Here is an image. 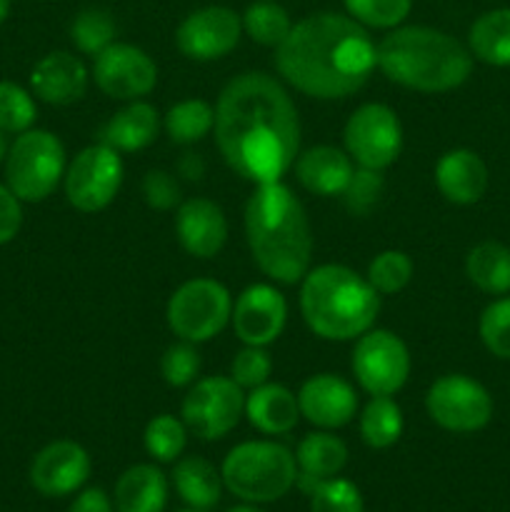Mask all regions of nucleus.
<instances>
[{"instance_id": "obj_1", "label": "nucleus", "mask_w": 510, "mask_h": 512, "mask_svg": "<svg viewBox=\"0 0 510 512\" xmlns=\"http://www.w3.org/2000/svg\"><path fill=\"white\" fill-rule=\"evenodd\" d=\"M215 143L230 170L250 183H275L300 153L298 108L265 73L230 80L215 105Z\"/></svg>"}, {"instance_id": "obj_2", "label": "nucleus", "mask_w": 510, "mask_h": 512, "mask_svg": "<svg viewBox=\"0 0 510 512\" xmlns=\"http://www.w3.org/2000/svg\"><path fill=\"white\" fill-rule=\"evenodd\" d=\"M275 68L308 98L343 100L358 93L378 68V45L358 20L325 10L293 23L275 48Z\"/></svg>"}, {"instance_id": "obj_3", "label": "nucleus", "mask_w": 510, "mask_h": 512, "mask_svg": "<svg viewBox=\"0 0 510 512\" xmlns=\"http://www.w3.org/2000/svg\"><path fill=\"white\" fill-rule=\"evenodd\" d=\"M245 238L255 265L280 285L305 278L313 258V230L298 195L283 183L255 185L245 203Z\"/></svg>"}, {"instance_id": "obj_4", "label": "nucleus", "mask_w": 510, "mask_h": 512, "mask_svg": "<svg viewBox=\"0 0 510 512\" xmlns=\"http://www.w3.org/2000/svg\"><path fill=\"white\" fill-rule=\"evenodd\" d=\"M473 53L430 25H398L378 43V68L393 83L418 93H448L473 75Z\"/></svg>"}, {"instance_id": "obj_5", "label": "nucleus", "mask_w": 510, "mask_h": 512, "mask_svg": "<svg viewBox=\"0 0 510 512\" xmlns=\"http://www.w3.org/2000/svg\"><path fill=\"white\" fill-rule=\"evenodd\" d=\"M300 313L318 338L345 343L373 328L380 293L348 265L325 263L300 280Z\"/></svg>"}, {"instance_id": "obj_6", "label": "nucleus", "mask_w": 510, "mask_h": 512, "mask_svg": "<svg viewBox=\"0 0 510 512\" xmlns=\"http://www.w3.org/2000/svg\"><path fill=\"white\" fill-rule=\"evenodd\" d=\"M220 475L225 488L243 503H275L298 483V463L285 445L248 440L225 455Z\"/></svg>"}, {"instance_id": "obj_7", "label": "nucleus", "mask_w": 510, "mask_h": 512, "mask_svg": "<svg viewBox=\"0 0 510 512\" xmlns=\"http://www.w3.org/2000/svg\"><path fill=\"white\" fill-rule=\"evenodd\" d=\"M65 145L50 130L30 128L8 145L5 185L20 203H43L65 178Z\"/></svg>"}, {"instance_id": "obj_8", "label": "nucleus", "mask_w": 510, "mask_h": 512, "mask_svg": "<svg viewBox=\"0 0 510 512\" xmlns=\"http://www.w3.org/2000/svg\"><path fill=\"white\" fill-rule=\"evenodd\" d=\"M233 298L223 283L213 278H193L180 285L168 300L170 330L188 343H208L218 338L230 323Z\"/></svg>"}, {"instance_id": "obj_9", "label": "nucleus", "mask_w": 510, "mask_h": 512, "mask_svg": "<svg viewBox=\"0 0 510 512\" xmlns=\"http://www.w3.org/2000/svg\"><path fill=\"white\" fill-rule=\"evenodd\" d=\"M425 410L438 428L455 435H470L488 428L495 403L480 380L463 373H448L440 375L428 388Z\"/></svg>"}, {"instance_id": "obj_10", "label": "nucleus", "mask_w": 510, "mask_h": 512, "mask_svg": "<svg viewBox=\"0 0 510 512\" xmlns=\"http://www.w3.org/2000/svg\"><path fill=\"white\" fill-rule=\"evenodd\" d=\"M180 415L195 438L220 440L245 415V390L228 375L198 378L185 393Z\"/></svg>"}, {"instance_id": "obj_11", "label": "nucleus", "mask_w": 510, "mask_h": 512, "mask_svg": "<svg viewBox=\"0 0 510 512\" xmlns=\"http://www.w3.org/2000/svg\"><path fill=\"white\" fill-rule=\"evenodd\" d=\"M345 153L358 168L388 170L403 150V123L385 103H365L353 110L343 128Z\"/></svg>"}, {"instance_id": "obj_12", "label": "nucleus", "mask_w": 510, "mask_h": 512, "mask_svg": "<svg viewBox=\"0 0 510 512\" xmlns=\"http://www.w3.org/2000/svg\"><path fill=\"white\" fill-rule=\"evenodd\" d=\"M123 158L105 143L88 145L65 168V198L80 213L105 210L123 185Z\"/></svg>"}, {"instance_id": "obj_13", "label": "nucleus", "mask_w": 510, "mask_h": 512, "mask_svg": "<svg viewBox=\"0 0 510 512\" xmlns=\"http://www.w3.org/2000/svg\"><path fill=\"white\" fill-rule=\"evenodd\" d=\"M350 368L370 398L395 395L410 378V350L400 335L370 328L368 333L355 338Z\"/></svg>"}, {"instance_id": "obj_14", "label": "nucleus", "mask_w": 510, "mask_h": 512, "mask_svg": "<svg viewBox=\"0 0 510 512\" xmlns=\"http://www.w3.org/2000/svg\"><path fill=\"white\" fill-rule=\"evenodd\" d=\"M90 78L113 100H143L158 83V65L143 48L130 43H118L93 58Z\"/></svg>"}, {"instance_id": "obj_15", "label": "nucleus", "mask_w": 510, "mask_h": 512, "mask_svg": "<svg viewBox=\"0 0 510 512\" xmlns=\"http://www.w3.org/2000/svg\"><path fill=\"white\" fill-rule=\"evenodd\" d=\"M243 35V20L233 8L205 5L180 20L175 45L190 60H220L233 53Z\"/></svg>"}, {"instance_id": "obj_16", "label": "nucleus", "mask_w": 510, "mask_h": 512, "mask_svg": "<svg viewBox=\"0 0 510 512\" xmlns=\"http://www.w3.org/2000/svg\"><path fill=\"white\" fill-rule=\"evenodd\" d=\"M235 335L243 345H265L275 343L283 335L288 323V303L278 288L268 283L248 285L235 298L233 315H230Z\"/></svg>"}, {"instance_id": "obj_17", "label": "nucleus", "mask_w": 510, "mask_h": 512, "mask_svg": "<svg viewBox=\"0 0 510 512\" xmlns=\"http://www.w3.org/2000/svg\"><path fill=\"white\" fill-rule=\"evenodd\" d=\"M90 455L75 440L48 443L30 463V483L45 498H65L90 478Z\"/></svg>"}, {"instance_id": "obj_18", "label": "nucleus", "mask_w": 510, "mask_h": 512, "mask_svg": "<svg viewBox=\"0 0 510 512\" xmlns=\"http://www.w3.org/2000/svg\"><path fill=\"white\" fill-rule=\"evenodd\" d=\"M300 415L320 430L345 428L358 413V395L345 378L320 373L305 380L298 390Z\"/></svg>"}, {"instance_id": "obj_19", "label": "nucleus", "mask_w": 510, "mask_h": 512, "mask_svg": "<svg viewBox=\"0 0 510 512\" xmlns=\"http://www.w3.org/2000/svg\"><path fill=\"white\" fill-rule=\"evenodd\" d=\"M175 235L185 253L200 260H210L228 243V218L213 200H183L175 213Z\"/></svg>"}, {"instance_id": "obj_20", "label": "nucleus", "mask_w": 510, "mask_h": 512, "mask_svg": "<svg viewBox=\"0 0 510 512\" xmlns=\"http://www.w3.org/2000/svg\"><path fill=\"white\" fill-rule=\"evenodd\" d=\"M90 73L83 60L65 50L43 55L30 73V93L48 105H73L85 95Z\"/></svg>"}, {"instance_id": "obj_21", "label": "nucleus", "mask_w": 510, "mask_h": 512, "mask_svg": "<svg viewBox=\"0 0 510 512\" xmlns=\"http://www.w3.org/2000/svg\"><path fill=\"white\" fill-rule=\"evenodd\" d=\"M435 185L448 203L475 205L488 193V165L475 150L453 148L435 163Z\"/></svg>"}, {"instance_id": "obj_22", "label": "nucleus", "mask_w": 510, "mask_h": 512, "mask_svg": "<svg viewBox=\"0 0 510 512\" xmlns=\"http://www.w3.org/2000/svg\"><path fill=\"white\" fill-rule=\"evenodd\" d=\"M293 168L298 183L318 198L343 195L355 173V163L350 160V155L335 145H315L305 153H298Z\"/></svg>"}, {"instance_id": "obj_23", "label": "nucleus", "mask_w": 510, "mask_h": 512, "mask_svg": "<svg viewBox=\"0 0 510 512\" xmlns=\"http://www.w3.org/2000/svg\"><path fill=\"white\" fill-rule=\"evenodd\" d=\"M245 418L265 435H285L298 425V395L280 383H265L245 393Z\"/></svg>"}, {"instance_id": "obj_24", "label": "nucleus", "mask_w": 510, "mask_h": 512, "mask_svg": "<svg viewBox=\"0 0 510 512\" xmlns=\"http://www.w3.org/2000/svg\"><path fill=\"white\" fill-rule=\"evenodd\" d=\"M160 133V115L145 100H130L125 108H120L113 118L105 123L103 140L118 153H135V150L148 148L155 143Z\"/></svg>"}, {"instance_id": "obj_25", "label": "nucleus", "mask_w": 510, "mask_h": 512, "mask_svg": "<svg viewBox=\"0 0 510 512\" xmlns=\"http://www.w3.org/2000/svg\"><path fill=\"white\" fill-rule=\"evenodd\" d=\"M168 503V480L155 465H133L115 483L118 512H163Z\"/></svg>"}, {"instance_id": "obj_26", "label": "nucleus", "mask_w": 510, "mask_h": 512, "mask_svg": "<svg viewBox=\"0 0 510 512\" xmlns=\"http://www.w3.org/2000/svg\"><path fill=\"white\" fill-rule=\"evenodd\" d=\"M173 485L180 500L195 510H210L220 503L223 495V475L210 460L190 455L175 463Z\"/></svg>"}, {"instance_id": "obj_27", "label": "nucleus", "mask_w": 510, "mask_h": 512, "mask_svg": "<svg viewBox=\"0 0 510 512\" xmlns=\"http://www.w3.org/2000/svg\"><path fill=\"white\" fill-rule=\"evenodd\" d=\"M465 275L485 295H510V248L498 240H483L465 255Z\"/></svg>"}, {"instance_id": "obj_28", "label": "nucleus", "mask_w": 510, "mask_h": 512, "mask_svg": "<svg viewBox=\"0 0 510 512\" xmlns=\"http://www.w3.org/2000/svg\"><path fill=\"white\" fill-rule=\"evenodd\" d=\"M468 50L480 63L510 68V8L478 15L468 30Z\"/></svg>"}, {"instance_id": "obj_29", "label": "nucleus", "mask_w": 510, "mask_h": 512, "mask_svg": "<svg viewBox=\"0 0 510 512\" xmlns=\"http://www.w3.org/2000/svg\"><path fill=\"white\" fill-rule=\"evenodd\" d=\"M295 463H298V473L310 475V478H335L348 463V445L330 430H318L300 440L295 450Z\"/></svg>"}, {"instance_id": "obj_30", "label": "nucleus", "mask_w": 510, "mask_h": 512, "mask_svg": "<svg viewBox=\"0 0 510 512\" xmlns=\"http://www.w3.org/2000/svg\"><path fill=\"white\" fill-rule=\"evenodd\" d=\"M403 410L393 395H373L360 413V438L368 448L388 450L403 435Z\"/></svg>"}, {"instance_id": "obj_31", "label": "nucleus", "mask_w": 510, "mask_h": 512, "mask_svg": "<svg viewBox=\"0 0 510 512\" xmlns=\"http://www.w3.org/2000/svg\"><path fill=\"white\" fill-rule=\"evenodd\" d=\"M163 128L168 138L178 145H193L208 138L215 130V108L200 98H188L175 103L165 113Z\"/></svg>"}, {"instance_id": "obj_32", "label": "nucleus", "mask_w": 510, "mask_h": 512, "mask_svg": "<svg viewBox=\"0 0 510 512\" xmlns=\"http://www.w3.org/2000/svg\"><path fill=\"white\" fill-rule=\"evenodd\" d=\"M240 20H243V33L265 48H278L293 28L288 10L278 5V0H253Z\"/></svg>"}, {"instance_id": "obj_33", "label": "nucleus", "mask_w": 510, "mask_h": 512, "mask_svg": "<svg viewBox=\"0 0 510 512\" xmlns=\"http://www.w3.org/2000/svg\"><path fill=\"white\" fill-rule=\"evenodd\" d=\"M145 450L158 463H175L188 445V428L175 415H155L143 433Z\"/></svg>"}, {"instance_id": "obj_34", "label": "nucleus", "mask_w": 510, "mask_h": 512, "mask_svg": "<svg viewBox=\"0 0 510 512\" xmlns=\"http://www.w3.org/2000/svg\"><path fill=\"white\" fill-rule=\"evenodd\" d=\"M70 40L75 48L85 55L103 53L108 45L115 43V20L108 10L85 8L70 23Z\"/></svg>"}, {"instance_id": "obj_35", "label": "nucleus", "mask_w": 510, "mask_h": 512, "mask_svg": "<svg viewBox=\"0 0 510 512\" xmlns=\"http://www.w3.org/2000/svg\"><path fill=\"white\" fill-rule=\"evenodd\" d=\"M38 120V105L30 90L13 80H0V130L20 135Z\"/></svg>"}, {"instance_id": "obj_36", "label": "nucleus", "mask_w": 510, "mask_h": 512, "mask_svg": "<svg viewBox=\"0 0 510 512\" xmlns=\"http://www.w3.org/2000/svg\"><path fill=\"white\" fill-rule=\"evenodd\" d=\"M415 265L403 250H383L368 265V283L380 295H398L413 280Z\"/></svg>"}, {"instance_id": "obj_37", "label": "nucleus", "mask_w": 510, "mask_h": 512, "mask_svg": "<svg viewBox=\"0 0 510 512\" xmlns=\"http://www.w3.org/2000/svg\"><path fill=\"white\" fill-rule=\"evenodd\" d=\"M478 335L493 358L510 360V295H500L485 305L478 320Z\"/></svg>"}, {"instance_id": "obj_38", "label": "nucleus", "mask_w": 510, "mask_h": 512, "mask_svg": "<svg viewBox=\"0 0 510 512\" xmlns=\"http://www.w3.org/2000/svg\"><path fill=\"white\" fill-rule=\"evenodd\" d=\"M343 5L350 18L375 30L398 28L413 10V0H343Z\"/></svg>"}, {"instance_id": "obj_39", "label": "nucleus", "mask_w": 510, "mask_h": 512, "mask_svg": "<svg viewBox=\"0 0 510 512\" xmlns=\"http://www.w3.org/2000/svg\"><path fill=\"white\" fill-rule=\"evenodd\" d=\"M200 353L195 343L178 340L168 345L160 358V375L170 388H190L200 375Z\"/></svg>"}, {"instance_id": "obj_40", "label": "nucleus", "mask_w": 510, "mask_h": 512, "mask_svg": "<svg viewBox=\"0 0 510 512\" xmlns=\"http://www.w3.org/2000/svg\"><path fill=\"white\" fill-rule=\"evenodd\" d=\"M385 195V180L383 173L368 168H358L350 178L348 188L343 190V203L345 208L350 210L358 218H365V215L373 213L380 205Z\"/></svg>"}, {"instance_id": "obj_41", "label": "nucleus", "mask_w": 510, "mask_h": 512, "mask_svg": "<svg viewBox=\"0 0 510 512\" xmlns=\"http://www.w3.org/2000/svg\"><path fill=\"white\" fill-rule=\"evenodd\" d=\"M310 512H363V495L350 480L335 475L320 480L310 493Z\"/></svg>"}, {"instance_id": "obj_42", "label": "nucleus", "mask_w": 510, "mask_h": 512, "mask_svg": "<svg viewBox=\"0 0 510 512\" xmlns=\"http://www.w3.org/2000/svg\"><path fill=\"white\" fill-rule=\"evenodd\" d=\"M273 373V358L265 348L258 345H245L243 350H238L230 363V378L240 385L243 390L260 388L270 380Z\"/></svg>"}, {"instance_id": "obj_43", "label": "nucleus", "mask_w": 510, "mask_h": 512, "mask_svg": "<svg viewBox=\"0 0 510 512\" xmlns=\"http://www.w3.org/2000/svg\"><path fill=\"white\" fill-rule=\"evenodd\" d=\"M140 193L148 208L153 210H173L183 203V190L178 178L168 170H148L140 183Z\"/></svg>"}, {"instance_id": "obj_44", "label": "nucleus", "mask_w": 510, "mask_h": 512, "mask_svg": "<svg viewBox=\"0 0 510 512\" xmlns=\"http://www.w3.org/2000/svg\"><path fill=\"white\" fill-rule=\"evenodd\" d=\"M23 228V203L18 195L0 183V245H8Z\"/></svg>"}, {"instance_id": "obj_45", "label": "nucleus", "mask_w": 510, "mask_h": 512, "mask_svg": "<svg viewBox=\"0 0 510 512\" xmlns=\"http://www.w3.org/2000/svg\"><path fill=\"white\" fill-rule=\"evenodd\" d=\"M68 512H115L113 500L108 498V493L100 488H88L73 500Z\"/></svg>"}, {"instance_id": "obj_46", "label": "nucleus", "mask_w": 510, "mask_h": 512, "mask_svg": "<svg viewBox=\"0 0 510 512\" xmlns=\"http://www.w3.org/2000/svg\"><path fill=\"white\" fill-rule=\"evenodd\" d=\"M205 173V163L200 155L185 153L183 158L178 160V175H183L185 180H200Z\"/></svg>"}, {"instance_id": "obj_47", "label": "nucleus", "mask_w": 510, "mask_h": 512, "mask_svg": "<svg viewBox=\"0 0 510 512\" xmlns=\"http://www.w3.org/2000/svg\"><path fill=\"white\" fill-rule=\"evenodd\" d=\"M228 512H265V510L255 508V503H248V505H235V508H230Z\"/></svg>"}, {"instance_id": "obj_48", "label": "nucleus", "mask_w": 510, "mask_h": 512, "mask_svg": "<svg viewBox=\"0 0 510 512\" xmlns=\"http://www.w3.org/2000/svg\"><path fill=\"white\" fill-rule=\"evenodd\" d=\"M5 155H8V143H5V133L0 130V163H5Z\"/></svg>"}, {"instance_id": "obj_49", "label": "nucleus", "mask_w": 510, "mask_h": 512, "mask_svg": "<svg viewBox=\"0 0 510 512\" xmlns=\"http://www.w3.org/2000/svg\"><path fill=\"white\" fill-rule=\"evenodd\" d=\"M10 13V0H0V25H3V20L8 18Z\"/></svg>"}, {"instance_id": "obj_50", "label": "nucleus", "mask_w": 510, "mask_h": 512, "mask_svg": "<svg viewBox=\"0 0 510 512\" xmlns=\"http://www.w3.org/2000/svg\"><path fill=\"white\" fill-rule=\"evenodd\" d=\"M178 512H208V510H195V508H188V510H178Z\"/></svg>"}]
</instances>
